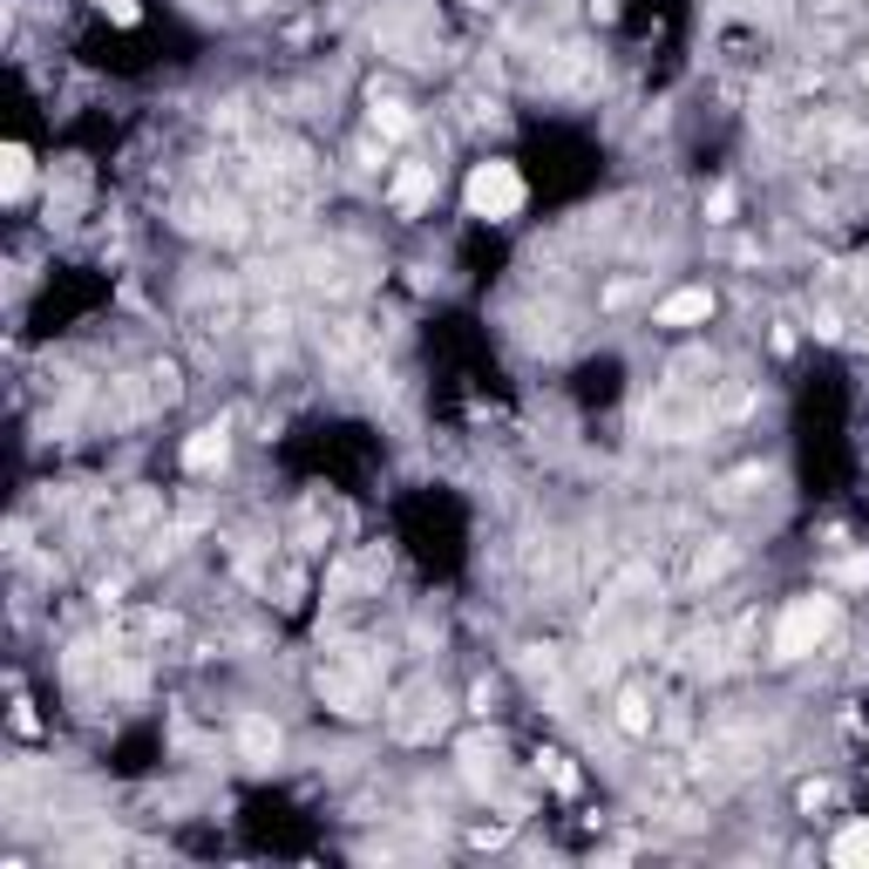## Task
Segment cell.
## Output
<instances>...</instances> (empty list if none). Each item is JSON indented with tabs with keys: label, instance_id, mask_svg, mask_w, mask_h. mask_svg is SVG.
Segmentation results:
<instances>
[{
	"label": "cell",
	"instance_id": "6da1fadb",
	"mask_svg": "<svg viewBox=\"0 0 869 869\" xmlns=\"http://www.w3.org/2000/svg\"><path fill=\"white\" fill-rule=\"evenodd\" d=\"M828 631H836V598H795L774 625V652L781 659H809Z\"/></svg>",
	"mask_w": 869,
	"mask_h": 869
},
{
	"label": "cell",
	"instance_id": "7a4b0ae2",
	"mask_svg": "<svg viewBox=\"0 0 869 869\" xmlns=\"http://www.w3.org/2000/svg\"><path fill=\"white\" fill-rule=\"evenodd\" d=\"M524 205V177L509 164H476V177H469V211L476 218H509Z\"/></svg>",
	"mask_w": 869,
	"mask_h": 869
},
{
	"label": "cell",
	"instance_id": "3957f363",
	"mask_svg": "<svg viewBox=\"0 0 869 869\" xmlns=\"http://www.w3.org/2000/svg\"><path fill=\"white\" fill-rule=\"evenodd\" d=\"M706 312H714V293H706V286H686V293H673V299H659L652 320H659V327H693V320H706Z\"/></svg>",
	"mask_w": 869,
	"mask_h": 869
},
{
	"label": "cell",
	"instance_id": "277c9868",
	"mask_svg": "<svg viewBox=\"0 0 869 869\" xmlns=\"http://www.w3.org/2000/svg\"><path fill=\"white\" fill-rule=\"evenodd\" d=\"M435 197V170L428 164H408L402 177H394V211H421Z\"/></svg>",
	"mask_w": 869,
	"mask_h": 869
},
{
	"label": "cell",
	"instance_id": "5b68a950",
	"mask_svg": "<svg viewBox=\"0 0 869 869\" xmlns=\"http://www.w3.org/2000/svg\"><path fill=\"white\" fill-rule=\"evenodd\" d=\"M218 462H224V428H197L190 442H184V469L205 476V469H218Z\"/></svg>",
	"mask_w": 869,
	"mask_h": 869
},
{
	"label": "cell",
	"instance_id": "8992f818",
	"mask_svg": "<svg viewBox=\"0 0 869 869\" xmlns=\"http://www.w3.org/2000/svg\"><path fill=\"white\" fill-rule=\"evenodd\" d=\"M828 856H836L843 869H869V822H849L843 836H836V849H828Z\"/></svg>",
	"mask_w": 869,
	"mask_h": 869
},
{
	"label": "cell",
	"instance_id": "52a82bcc",
	"mask_svg": "<svg viewBox=\"0 0 869 869\" xmlns=\"http://www.w3.org/2000/svg\"><path fill=\"white\" fill-rule=\"evenodd\" d=\"M239 740H245V755H258V761L279 755V734H272L265 721H245V727H239Z\"/></svg>",
	"mask_w": 869,
	"mask_h": 869
},
{
	"label": "cell",
	"instance_id": "ba28073f",
	"mask_svg": "<svg viewBox=\"0 0 869 869\" xmlns=\"http://www.w3.org/2000/svg\"><path fill=\"white\" fill-rule=\"evenodd\" d=\"M0 164H8V170H0V190H8V197H21V190H28V150L14 143L8 156H0Z\"/></svg>",
	"mask_w": 869,
	"mask_h": 869
},
{
	"label": "cell",
	"instance_id": "9c48e42d",
	"mask_svg": "<svg viewBox=\"0 0 869 869\" xmlns=\"http://www.w3.org/2000/svg\"><path fill=\"white\" fill-rule=\"evenodd\" d=\"M408 123H415V116H408L402 102H374V130H381V136H408Z\"/></svg>",
	"mask_w": 869,
	"mask_h": 869
},
{
	"label": "cell",
	"instance_id": "30bf717a",
	"mask_svg": "<svg viewBox=\"0 0 869 869\" xmlns=\"http://www.w3.org/2000/svg\"><path fill=\"white\" fill-rule=\"evenodd\" d=\"M618 727H625V734H646V727H652L646 700H625V706H618Z\"/></svg>",
	"mask_w": 869,
	"mask_h": 869
},
{
	"label": "cell",
	"instance_id": "8fae6325",
	"mask_svg": "<svg viewBox=\"0 0 869 869\" xmlns=\"http://www.w3.org/2000/svg\"><path fill=\"white\" fill-rule=\"evenodd\" d=\"M102 8H109L116 21H130V14H136V0H102Z\"/></svg>",
	"mask_w": 869,
	"mask_h": 869
},
{
	"label": "cell",
	"instance_id": "7c38bea8",
	"mask_svg": "<svg viewBox=\"0 0 869 869\" xmlns=\"http://www.w3.org/2000/svg\"><path fill=\"white\" fill-rule=\"evenodd\" d=\"M476 8H490V0H476Z\"/></svg>",
	"mask_w": 869,
	"mask_h": 869
},
{
	"label": "cell",
	"instance_id": "4fadbf2b",
	"mask_svg": "<svg viewBox=\"0 0 869 869\" xmlns=\"http://www.w3.org/2000/svg\"><path fill=\"white\" fill-rule=\"evenodd\" d=\"M862 75H869V62H862Z\"/></svg>",
	"mask_w": 869,
	"mask_h": 869
}]
</instances>
